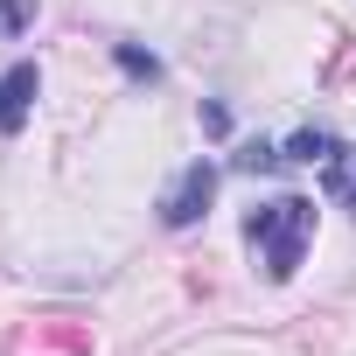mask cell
<instances>
[{
  "label": "cell",
  "mask_w": 356,
  "mask_h": 356,
  "mask_svg": "<svg viewBox=\"0 0 356 356\" xmlns=\"http://www.w3.org/2000/svg\"><path fill=\"white\" fill-rule=\"evenodd\" d=\"M245 238L259 245V259H266V280H293L300 273V259H307V238H314V203L307 196H280V203H266V210H252L245 217Z\"/></svg>",
  "instance_id": "cell-1"
},
{
  "label": "cell",
  "mask_w": 356,
  "mask_h": 356,
  "mask_svg": "<svg viewBox=\"0 0 356 356\" xmlns=\"http://www.w3.org/2000/svg\"><path fill=\"white\" fill-rule=\"evenodd\" d=\"M210 196H217V161H189L182 175H175V189L161 196V224L168 231H189L210 210Z\"/></svg>",
  "instance_id": "cell-2"
},
{
  "label": "cell",
  "mask_w": 356,
  "mask_h": 356,
  "mask_svg": "<svg viewBox=\"0 0 356 356\" xmlns=\"http://www.w3.org/2000/svg\"><path fill=\"white\" fill-rule=\"evenodd\" d=\"M35 98H42V70H35V63H15L8 77H0V140H15V133L29 126Z\"/></svg>",
  "instance_id": "cell-3"
},
{
  "label": "cell",
  "mask_w": 356,
  "mask_h": 356,
  "mask_svg": "<svg viewBox=\"0 0 356 356\" xmlns=\"http://www.w3.org/2000/svg\"><path fill=\"white\" fill-rule=\"evenodd\" d=\"M286 161H321V168H328V161H342V140L321 133V126H307V133L286 140Z\"/></svg>",
  "instance_id": "cell-4"
},
{
  "label": "cell",
  "mask_w": 356,
  "mask_h": 356,
  "mask_svg": "<svg viewBox=\"0 0 356 356\" xmlns=\"http://www.w3.org/2000/svg\"><path fill=\"white\" fill-rule=\"evenodd\" d=\"M29 22H35V0H0V42H15Z\"/></svg>",
  "instance_id": "cell-5"
},
{
  "label": "cell",
  "mask_w": 356,
  "mask_h": 356,
  "mask_svg": "<svg viewBox=\"0 0 356 356\" xmlns=\"http://www.w3.org/2000/svg\"><path fill=\"white\" fill-rule=\"evenodd\" d=\"M280 161H286V154H273L266 140H252V147H238V154H231V168H245V175H266V168H280Z\"/></svg>",
  "instance_id": "cell-6"
},
{
  "label": "cell",
  "mask_w": 356,
  "mask_h": 356,
  "mask_svg": "<svg viewBox=\"0 0 356 356\" xmlns=\"http://www.w3.org/2000/svg\"><path fill=\"white\" fill-rule=\"evenodd\" d=\"M112 56H119V70H133V77H147V84H154V77H161V63H154V56H147V49H133V42H119V49H112Z\"/></svg>",
  "instance_id": "cell-7"
},
{
  "label": "cell",
  "mask_w": 356,
  "mask_h": 356,
  "mask_svg": "<svg viewBox=\"0 0 356 356\" xmlns=\"http://www.w3.org/2000/svg\"><path fill=\"white\" fill-rule=\"evenodd\" d=\"M342 203H349V210H356V175H349V189H342Z\"/></svg>",
  "instance_id": "cell-8"
}]
</instances>
